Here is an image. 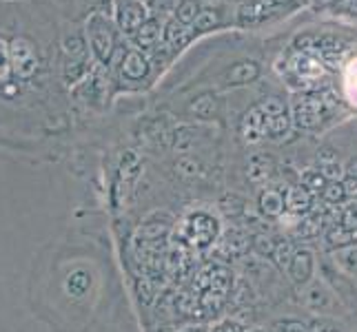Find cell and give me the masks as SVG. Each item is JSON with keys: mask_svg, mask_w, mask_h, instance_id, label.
Here are the masks:
<instances>
[{"mask_svg": "<svg viewBox=\"0 0 357 332\" xmlns=\"http://www.w3.org/2000/svg\"><path fill=\"white\" fill-rule=\"evenodd\" d=\"M82 31L84 38H87L93 63L102 67L112 65L118 54V27L114 22V16L105 14V11H93L84 22Z\"/></svg>", "mask_w": 357, "mask_h": 332, "instance_id": "cell-1", "label": "cell"}, {"mask_svg": "<svg viewBox=\"0 0 357 332\" xmlns=\"http://www.w3.org/2000/svg\"><path fill=\"white\" fill-rule=\"evenodd\" d=\"M149 18L151 9L144 0H114V22L125 35H133Z\"/></svg>", "mask_w": 357, "mask_h": 332, "instance_id": "cell-2", "label": "cell"}, {"mask_svg": "<svg viewBox=\"0 0 357 332\" xmlns=\"http://www.w3.org/2000/svg\"><path fill=\"white\" fill-rule=\"evenodd\" d=\"M302 301L306 306V310H311V313H315L319 317L333 315L340 308V301L335 297V292L331 290L328 281H324L322 277L313 279V281H309V284L304 286Z\"/></svg>", "mask_w": 357, "mask_h": 332, "instance_id": "cell-3", "label": "cell"}, {"mask_svg": "<svg viewBox=\"0 0 357 332\" xmlns=\"http://www.w3.org/2000/svg\"><path fill=\"white\" fill-rule=\"evenodd\" d=\"M153 71V60L149 54L140 52V49L129 47L125 54H122L120 63H118V73L120 80L127 84H140L151 76Z\"/></svg>", "mask_w": 357, "mask_h": 332, "instance_id": "cell-4", "label": "cell"}, {"mask_svg": "<svg viewBox=\"0 0 357 332\" xmlns=\"http://www.w3.org/2000/svg\"><path fill=\"white\" fill-rule=\"evenodd\" d=\"M9 58H11V73L20 80H29L38 71V54L36 47L27 38H14L9 42Z\"/></svg>", "mask_w": 357, "mask_h": 332, "instance_id": "cell-5", "label": "cell"}, {"mask_svg": "<svg viewBox=\"0 0 357 332\" xmlns=\"http://www.w3.org/2000/svg\"><path fill=\"white\" fill-rule=\"evenodd\" d=\"M184 232L193 246H208L215 242L218 235V219L206 215V213H193L187 219V226H184Z\"/></svg>", "mask_w": 357, "mask_h": 332, "instance_id": "cell-6", "label": "cell"}, {"mask_svg": "<svg viewBox=\"0 0 357 332\" xmlns=\"http://www.w3.org/2000/svg\"><path fill=\"white\" fill-rule=\"evenodd\" d=\"M289 279L295 286H306L315 275V255L309 248H300L293 253V260L287 266Z\"/></svg>", "mask_w": 357, "mask_h": 332, "instance_id": "cell-7", "label": "cell"}, {"mask_svg": "<svg viewBox=\"0 0 357 332\" xmlns=\"http://www.w3.org/2000/svg\"><path fill=\"white\" fill-rule=\"evenodd\" d=\"M129 38L133 40V47L140 49V52H144V54L155 52V49L162 45V22H160L155 16H151L138 31L129 35Z\"/></svg>", "mask_w": 357, "mask_h": 332, "instance_id": "cell-8", "label": "cell"}, {"mask_svg": "<svg viewBox=\"0 0 357 332\" xmlns=\"http://www.w3.org/2000/svg\"><path fill=\"white\" fill-rule=\"evenodd\" d=\"M189 40H191V29L180 24L174 16L162 22V47L171 56L180 54L189 45Z\"/></svg>", "mask_w": 357, "mask_h": 332, "instance_id": "cell-9", "label": "cell"}, {"mask_svg": "<svg viewBox=\"0 0 357 332\" xmlns=\"http://www.w3.org/2000/svg\"><path fill=\"white\" fill-rule=\"evenodd\" d=\"M60 49H63V60H87L91 58L89 45L84 38V31H67L60 40ZM93 60V58H91Z\"/></svg>", "mask_w": 357, "mask_h": 332, "instance_id": "cell-10", "label": "cell"}, {"mask_svg": "<svg viewBox=\"0 0 357 332\" xmlns=\"http://www.w3.org/2000/svg\"><path fill=\"white\" fill-rule=\"evenodd\" d=\"M257 78H260V65L255 60H240V63H236L227 71L225 84H229V87H242V84H249Z\"/></svg>", "mask_w": 357, "mask_h": 332, "instance_id": "cell-11", "label": "cell"}, {"mask_svg": "<svg viewBox=\"0 0 357 332\" xmlns=\"http://www.w3.org/2000/svg\"><path fill=\"white\" fill-rule=\"evenodd\" d=\"M242 138L249 142V144H255L260 142L262 138H266V129H264V116L260 106H253L246 111V116L242 118Z\"/></svg>", "mask_w": 357, "mask_h": 332, "instance_id": "cell-12", "label": "cell"}, {"mask_svg": "<svg viewBox=\"0 0 357 332\" xmlns=\"http://www.w3.org/2000/svg\"><path fill=\"white\" fill-rule=\"evenodd\" d=\"M319 116H322V102L311 100V97H302V100H298L293 106L295 125L300 129H311L313 125H317Z\"/></svg>", "mask_w": 357, "mask_h": 332, "instance_id": "cell-13", "label": "cell"}, {"mask_svg": "<svg viewBox=\"0 0 357 332\" xmlns=\"http://www.w3.org/2000/svg\"><path fill=\"white\" fill-rule=\"evenodd\" d=\"M91 273L87 268H73L71 273L65 277V292L69 294L71 299H82L84 294H87L91 290Z\"/></svg>", "mask_w": 357, "mask_h": 332, "instance_id": "cell-14", "label": "cell"}, {"mask_svg": "<svg viewBox=\"0 0 357 332\" xmlns=\"http://www.w3.org/2000/svg\"><path fill=\"white\" fill-rule=\"evenodd\" d=\"M313 204V195L309 189H304L302 184H298V187H291L284 195V206L287 211L293 213V215H302L311 208Z\"/></svg>", "mask_w": 357, "mask_h": 332, "instance_id": "cell-15", "label": "cell"}, {"mask_svg": "<svg viewBox=\"0 0 357 332\" xmlns=\"http://www.w3.org/2000/svg\"><path fill=\"white\" fill-rule=\"evenodd\" d=\"M257 206H260V213L266 217H282L287 213L284 195L280 191H262L260 200H257Z\"/></svg>", "mask_w": 357, "mask_h": 332, "instance_id": "cell-16", "label": "cell"}, {"mask_svg": "<svg viewBox=\"0 0 357 332\" xmlns=\"http://www.w3.org/2000/svg\"><path fill=\"white\" fill-rule=\"evenodd\" d=\"M189 113L198 120H213L218 116V97L213 93H200L195 100L189 104Z\"/></svg>", "mask_w": 357, "mask_h": 332, "instance_id": "cell-17", "label": "cell"}, {"mask_svg": "<svg viewBox=\"0 0 357 332\" xmlns=\"http://www.w3.org/2000/svg\"><path fill=\"white\" fill-rule=\"evenodd\" d=\"M220 18H222L220 9L202 7L198 18H195V22L191 24V38H193V35H202V33H208V31H213L215 27H220Z\"/></svg>", "mask_w": 357, "mask_h": 332, "instance_id": "cell-18", "label": "cell"}, {"mask_svg": "<svg viewBox=\"0 0 357 332\" xmlns=\"http://www.w3.org/2000/svg\"><path fill=\"white\" fill-rule=\"evenodd\" d=\"M202 11V3L200 0H178L174 7V18L184 24V27L191 29V24L198 18V14Z\"/></svg>", "mask_w": 357, "mask_h": 332, "instance_id": "cell-19", "label": "cell"}, {"mask_svg": "<svg viewBox=\"0 0 357 332\" xmlns=\"http://www.w3.org/2000/svg\"><path fill=\"white\" fill-rule=\"evenodd\" d=\"M328 244L337 246V248H351V246L357 244V228H344V226H335L333 230H328L326 235Z\"/></svg>", "mask_w": 357, "mask_h": 332, "instance_id": "cell-20", "label": "cell"}, {"mask_svg": "<svg viewBox=\"0 0 357 332\" xmlns=\"http://www.w3.org/2000/svg\"><path fill=\"white\" fill-rule=\"evenodd\" d=\"M271 173V159L266 155H255L249 162V180L260 184L268 177Z\"/></svg>", "mask_w": 357, "mask_h": 332, "instance_id": "cell-21", "label": "cell"}, {"mask_svg": "<svg viewBox=\"0 0 357 332\" xmlns=\"http://www.w3.org/2000/svg\"><path fill=\"white\" fill-rule=\"evenodd\" d=\"M289 125H291V120L287 116V111H284V113H280V116L264 118V129H266L268 138H280V135H284L289 131Z\"/></svg>", "mask_w": 357, "mask_h": 332, "instance_id": "cell-22", "label": "cell"}, {"mask_svg": "<svg viewBox=\"0 0 357 332\" xmlns=\"http://www.w3.org/2000/svg\"><path fill=\"white\" fill-rule=\"evenodd\" d=\"M335 266L342 268L344 273L349 275H357V246H351V248H342L335 255Z\"/></svg>", "mask_w": 357, "mask_h": 332, "instance_id": "cell-23", "label": "cell"}, {"mask_svg": "<svg viewBox=\"0 0 357 332\" xmlns=\"http://www.w3.org/2000/svg\"><path fill=\"white\" fill-rule=\"evenodd\" d=\"M298 251L293 246V242H289V239H284V242H275V251H273V262L280 266V268H287L289 266V262L293 260V253Z\"/></svg>", "mask_w": 357, "mask_h": 332, "instance_id": "cell-24", "label": "cell"}, {"mask_svg": "<svg viewBox=\"0 0 357 332\" xmlns=\"http://www.w3.org/2000/svg\"><path fill=\"white\" fill-rule=\"evenodd\" d=\"M176 171L182 177H195V175H200L202 166L193 155H182V157H178V162H176Z\"/></svg>", "mask_w": 357, "mask_h": 332, "instance_id": "cell-25", "label": "cell"}, {"mask_svg": "<svg viewBox=\"0 0 357 332\" xmlns=\"http://www.w3.org/2000/svg\"><path fill=\"white\" fill-rule=\"evenodd\" d=\"M225 244H227V248L231 251V255H242L246 248H249V239H246L240 230H229Z\"/></svg>", "mask_w": 357, "mask_h": 332, "instance_id": "cell-26", "label": "cell"}, {"mask_svg": "<svg viewBox=\"0 0 357 332\" xmlns=\"http://www.w3.org/2000/svg\"><path fill=\"white\" fill-rule=\"evenodd\" d=\"M326 184L328 182L324 180V175L319 173V171H306V173L302 175V187L309 189V191H324Z\"/></svg>", "mask_w": 357, "mask_h": 332, "instance_id": "cell-27", "label": "cell"}, {"mask_svg": "<svg viewBox=\"0 0 357 332\" xmlns=\"http://www.w3.org/2000/svg\"><path fill=\"white\" fill-rule=\"evenodd\" d=\"M344 198H347V191H344L342 182H328L324 187V200L326 202L337 204V202H344Z\"/></svg>", "mask_w": 357, "mask_h": 332, "instance_id": "cell-28", "label": "cell"}, {"mask_svg": "<svg viewBox=\"0 0 357 332\" xmlns=\"http://www.w3.org/2000/svg\"><path fill=\"white\" fill-rule=\"evenodd\" d=\"M11 73V58H9V42L0 38V80H7Z\"/></svg>", "mask_w": 357, "mask_h": 332, "instance_id": "cell-29", "label": "cell"}, {"mask_svg": "<svg viewBox=\"0 0 357 332\" xmlns=\"http://www.w3.org/2000/svg\"><path fill=\"white\" fill-rule=\"evenodd\" d=\"M262 111V116L264 118H271V116H280V113H284V102L278 100V97H268V100H264L262 104H257Z\"/></svg>", "mask_w": 357, "mask_h": 332, "instance_id": "cell-30", "label": "cell"}, {"mask_svg": "<svg viewBox=\"0 0 357 332\" xmlns=\"http://www.w3.org/2000/svg\"><path fill=\"white\" fill-rule=\"evenodd\" d=\"M253 248H255L257 255L271 257V255H273V251H275V242L271 239V237H266V235H257L253 239Z\"/></svg>", "mask_w": 357, "mask_h": 332, "instance_id": "cell-31", "label": "cell"}, {"mask_svg": "<svg viewBox=\"0 0 357 332\" xmlns=\"http://www.w3.org/2000/svg\"><path fill=\"white\" fill-rule=\"evenodd\" d=\"M208 332H246V326L238 319H222V322H218Z\"/></svg>", "mask_w": 357, "mask_h": 332, "instance_id": "cell-32", "label": "cell"}, {"mask_svg": "<svg viewBox=\"0 0 357 332\" xmlns=\"http://www.w3.org/2000/svg\"><path fill=\"white\" fill-rule=\"evenodd\" d=\"M311 332H344V328L340 324H335L333 319H326V317H319L313 322Z\"/></svg>", "mask_w": 357, "mask_h": 332, "instance_id": "cell-33", "label": "cell"}, {"mask_svg": "<svg viewBox=\"0 0 357 332\" xmlns=\"http://www.w3.org/2000/svg\"><path fill=\"white\" fill-rule=\"evenodd\" d=\"M319 173L324 175V180H335L342 175V166L337 162H328V164H319Z\"/></svg>", "mask_w": 357, "mask_h": 332, "instance_id": "cell-34", "label": "cell"}, {"mask_svg": "<svg viewBox=\"0 0 357 332\" xmlns=\"http://www.w3.org/2000/svg\"><path fill=\"white\" fill-rule=\"evenodd\" d=\"M280 332H311L302 322H295V319H287V322H280L278 324Z\"/></svg>", "mask_w": 357, "mask_h": 332, "instance_id": "cell-35", "label": "cell"}, {"mask_svg": "<svg viewBox=\"0 0 357 332\" xmlns=\"http://www.w3.org/2000/svg\"><path fill=\"white\" fill-rule=\"evenodd\" d=\"M347 87H349V93H351V97L357 102V63H353L351 65V69H349V76H347ZM353 102V104H355Z\"/></svg>", "mask_w": 357, "mask_h": 332, "instance_id": "cell-36", "label": "cell"}, {"mask_svg": "<svg viewBox=\"0 0 357 332\" xmlns=\"http://www.w3.org/2000/svg\"><path fill=\"white\" fill-rule=\"evenodd\" d=\"M342 226L344 228H357V211L355 208H347V211H344Z\"/></svg>", "mask_w": 357, "mask_h": 332, "instance_id": "cell-37", "label": "cell"}, {"mask_svg": "<svg viewBox=\"0 0 357 332\" xmlns=\"http://www.w3.org/2000/svg\"><path fill=\"white\" fill-rule=\"evenodd\" d=\"M347 177H351V180H357V159H353V162H349V166H347Z\"/></svg>", "mask_w": 357, "mask_h": 332, "instance_id": "cell-38", "label": "cell"}, {"mask_svg": "<svg viewBox=\"0 0 357 332\" xmlns=\"http://www.w3.org/2000/svg\"><path fill=\"white\" fill-rule=\"evenodd\" d=\"M184 332H206L204 328H191V330H184Z\"/></svg>", "mask_w": 357, "mask_h": 332, "instance_id": "cell-39", "label": "cell"}, {"mask_svg": "<svg viewBox=\"0 0 357 332\" xmlns=\"http://www.w3.org/2000/svg\"><path fill=\"white\" fill-rule=\"evenodd\" d=\"M246 332H249V330H246ZM251 332H266V330H260V328H257V330H251Z\"/></svg>", "mask_w": 357, "mask_h": 332, "instance_id": "cell-40", "label": "cell"}]
</instances>
